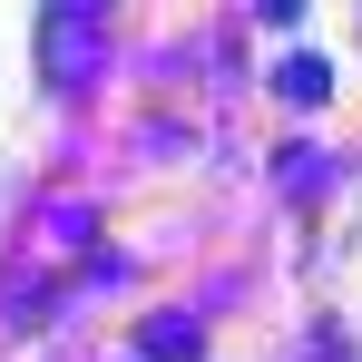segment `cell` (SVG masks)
<instances>
[{"mask_svg":"<svg viewBox=\"0 0 362 362\" xmlns=\"http://www.w3.org/2000/svg\"><path fill=\"white\" fill-rule=\"evenodd\" d=\"M98 69H108V0H49L40 10V78L59 98H78Z\"/></svg>","mask_w":362,"mask_h":362,"instance_id":"cell-1","label":"cell"},{"mask_svg":"<svg viewBox=\"0 0 362 362\" xmlns=\"http://www.w3.org/2000/svg\"><path fill=\"white\" fill-rule=\"evenodd\" d=\"M137 353H147V362H206V343H196V323H186V313H157V323L137 333Z\"/></svg>","mask_w":362,"mask_h":362,"instance_id":"cell-2","label":"cell"},{"mask_svg":"<svg viewBox=\"0 0 362 362\" xmlns=\"http://www.w3.org/2000/svg\"><path fill=\"white\" fill-rule=\"evenodd\" d=\"M274 88H284V98H294V108H313V98H323V88H333V78H323V59H284V78H274Z\"/></svg>","mask_w":362,"mask_h":362,"instance_id":"cell-3","label":"cell"},{"mask_svg":"<svg viewBox=\"0 0 362 362\" xmlns=\"http://www.w3.org/2000/svg\"><path fill=\"white\" fill-rule=\"evenodd\" d=\"M303 362H353V353H343V333H313V343H303Z\"/></svg>","mask_w":362,"mask_h":362,"instance_id":"cell-4","label":"cell"}]
</instances>
